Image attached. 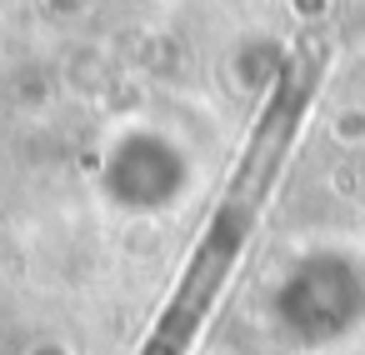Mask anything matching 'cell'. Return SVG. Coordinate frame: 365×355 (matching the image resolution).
I'll use <instances>...</instances> for the list:
<instances>
[{"label": "cell", "instance_id": "6da1fadb", "mask_svg": "<svg viewBox=\"0 0 365 355\" xmlns=\"http://www.w3.org/2000/svg\"><path fill=\"white\" fill-rule=\"evenodd\" d=\"M320 76H325V51L315 56V46H305L285 66V76L275 81L265 110L250 125V140H245L225 190L215 195V205H210V215H205V225H200V235H195V245H190L170 295H165V310L155 315V325H150V335L135 355H190L195 350L205 320L215 315L220 295L230 290L235 265L245 260V250L260 230L270 185L285 170V155L295 145L300 115H305Z\"/></svg>", "mask_w": 365, "mask_h": 355}]
</instances>
